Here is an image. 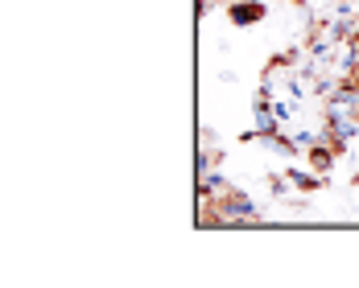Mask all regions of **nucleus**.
<instances>
[{"mask_svg":"<svg viewBox=\"0 0 359 288\" xmlns=\"http://www.w3.org/2000/svg\"><path fill=\"white\" fill-rule=\"evenodd\" d=\"M227 21L236 29H252V25L269 21V4L264 0H227Z\"/></svg>","mask_w":359,"mask_h":288,"instance_id":"obj_1","label":"nucleus"},{"mask_svg":"<svg viewBox=\"0 0 359 288\" xmlns=\"http://www.w3.org/2000/svg\"><path fill=\"white\" fill-rule=\"evenodd\" d=\"M339 157H343V152L334 148V141H326V136H318V141L306 148V165H310L314 173H323V178L334 173V161H339Z\"/></svg>","mask_w":359,"mask_h":288,"instance_id":"obj_2","label":"nucleus"},{"mask_svg":"<svg viewBox=\"0 0 359 288\" xmlns=\"http://www.w3.org/2000/svg\"><path fill=\"white\" fill-rule=\"evenodd\" d=\"M227 189H231V181L219 173V165H215V169H207V173H198V202L219 198V194H227Z\"/></svg>","mask_w":359,"mask_h":288,"instance_id":"obj_3","label":"nucleus"},{"mask_svg":"<svg viewBox=\"0 0 359 288\" xmlns=\"http://www.w3.org/2000/svg\"><path fill=\"white\" fill-rule=\"evenodd\" d=\"M289 181H293V189H302V194H314V189H323V173H314L310 165H289L285 169Z\"/></svg>","mask_w":359,"mask_h":288,"instance_id":"obj_4","label":"nucleus"},{"mask_svg":"<svg viewBox=\"0 0 359 288\" xmlns=\"http://www.w3.org/2000/svg\"><path fill=\"white\" fill-rule=\"evenodd\" d=\"M269 194H273V198H277V202H285L289 194H293V181H289V173H269Z\"/></svg>","mask_w":359,"mask_h":288,"instance_id":"obj_5","label":"nucleus"},{"mask_svg":"<svg viewBox=\"0 0 359 288\" xmlns=\"http://www.w3.org/2000/svg\"><path fill=\"white\" fill-rule=\"evenodd\" d=\"M198 148H207V152H223L219 148V132L211 124H198Z\"/></svg>","mask_w":359,"mask_h":288,"instance_id":"obj_6","label":"nucleus"},{"mask_svg":"<svg viewBox=\"0 0 359 288\" xmlns=\"http://www.w3.org/2000/svg\"><path fill=\"white\" fill-rule=\"evenodd\" d=\"M289 136H293V141H297V148H302V152H306V148H310V144L318 141V136H323V128H318V132H314V128H293V132H289Z\"/></svg>","mask_w":359,"mask_h":288,"instance_id":"obj_7","label":"nucleus"},{"mask_svg":"<svg viewBox=\"0 0 359 288\" xmlns=\"http://www.w3.org/2000/svg\"><path fill=\"white\" fill-rule=\"evenodd\" d=\"M215 4H227V0H215Z\"/></svg>","mask_w":359,"mask_h":288,"instance_id":"obj_8","label":"nucleus"},{"mask_svg":"<svg viewBox=\"0 0 359 288\" xmlns=\"http://www.w3.org/2000/svg\"><path fill=\"white\" fill-rule=\"evenodd\" d=\"M355 82H359V71H355Z\"/></svg>","mask_w":359,"mask_h":288,"instance_id":"obj_9","label":"nucleus"}]
</instances>
